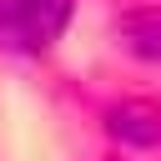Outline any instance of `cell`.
Here are the masks:
<instances>
[{
	"instance_id": "6da1fadb",
	"label": "cell",
	"mask_w": 161,
	"mask_h": 161,
	"mask_svg": "<svg viewBox=\"0 0 161 161\" xmlns=\"http://www.w3.org/2000/svg\"><path fill=\"white\" fill-rule=\"evenodd\" d=\"M70 20V0H0V50H45Z\"/></svg>"
},
{
	"instance_id": "7a4b0ae2",
	"label": "cell",
	"mask_w": 161,
	"mask_h": 161,
	"mask_svg": "<svg viewBox=\"0 0 161 161\" xmlns=\"http://www.w3.org/2000/svg\"><path fill=\"white\" fill-rule=\"evenodd\" d=\"M106 131L131 151H161V106L156 101H121L106 111Z\"/></svg>"
},
{
	"instance_id": "3957f363",
	"label": "cell",
	"mask_w": 161,
	"mask_h": 161,
	"mask_svg": "<svg viewBox=\"0 0 161 161\" xmlns=\"http://www.w3.org/2000/svg\"><path fill=\"white\" fill-rule=\"evenodd\" d=\"M121 40L141 60H161V10H131L121 15Z\"/></svg>"
}]
</instances>
